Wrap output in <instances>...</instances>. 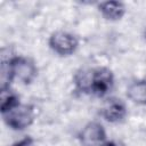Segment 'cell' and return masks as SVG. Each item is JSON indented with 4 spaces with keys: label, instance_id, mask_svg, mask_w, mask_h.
Segmentation results:
<instances>
[{
    "label": "cell",
    "instance_id": "4",
    "mask_svg": "<svg viewBox=\"0 0 146 146\" xmlns=\"http://www.w3.org/2000/svg\"><path fill=\"white\" fill-rule=\"evenodd\" d=\"M48 46L56 55L60 57H68L78 50L79 38L72 32L58 30L50 34Z\"/></svg>",
    "mask_w": 146,
    "mask_h": 146
},
{
    "label": "cell",
    "instance_id": "11",
    "mask_svg": "<svg viewBox=\"0 0 146 146\" xmlns=\"http://www.w3.org/2000/svg\"><path fill=\"white\" fill-rule=\"evenodd\" d=\"M105 146H125V145L121 141H117V140H108L105 144Z\"/></svg>",
    "mask_w": 146,
    "mask_h": 146
},
{
    "label": "cell",
    "instance_id": "5",
    "mask_svg": "<svg viewBox=\"0 0 146 146\" xmlns=\"http://www.w3.org/2000/svg\"><path fill=\"white\" fill-rule=\"evenodd\" d=\"M78 139L82 146H105L108 141L104 125L99 121H89L78 133Z\"/></svg>",
    "mask_w": 146,
    "mask_h": 146
},
{
    "label": "cell",
    "instance_id": "1",
    "mask_svg": "<svg viewBox=\"0 0 146 146\" xmlns=\"http://www.w3.org/2000/svg\"><path fill=\"white\" fill-rule=\"evenodd\" d=\"M73 84L83 95L104 98L114 88V73L106 66L81 67L73 75Z\"/></svg>",
    "mask_w": 146,
    "mask_h": 146
},
{
    "label": "cell",
    "instance_id": "3",
    "mask_svg": "<svg viewBox=\"0 0 146 146\" xmlns=\"http://www.w3.org/2000/svg\"><path fill=\"white\" fill-rule=\"evenodd\" d=\"M1 116L8 128L15 131H23L33 124L35 119V110L34 106L30 104L19 103L9 111L1 113Z\"/></svg>",
    "mask_w": 146,
    "mask_h": 146
},
{
    "label": "cell",
    "instance_id": "2",
    "mask_svg": "<svg viewBox=\"0 0 146 146\" xmlns=\"http://www.w3.org/2000/svg\"><path fill=\"white\" fill-rule=\"evenodd\" d=\"M38 76V66L35 62L26 56L14 55L1 60V88L10 87L14 80L24 84L32 83Z\"/></svg>",
    "mask_w": 146,
    "mask_h": 146
},
{
    "label": "cell",
    "instance_id": "10",
    "mask_svg": "<svg viewBox=\"0 0 146 146\" xmlns=\"http://www.w3.org/2000/svg\"><path fill=\"white\" fill-rule=\"evenodd\" d=\"M11 146H34V140L32 139V137L27 136V137H24L17 141H15Z\"/></svg>",
    "mask_w": 146,
    "mask_h": 146
},
{
    "label": "cell",
    "instance_id": "6",
    "mask_svg": "<svg viewBox=\"0 0 146 146\" xmlns=\"http://www.w3.org/2000/svg\"><path fill=\"white\" fill-rule=\"evenodd\" d=\"M99 114L106 122L117 124L125 121L128 116V107L121 98L107 97L100 107Z\"/></svg>",
    "mask_w": 146,
    "mask_h": 146
},
{
    "label": "cell",
    "instance_id": "8",
    "mask_svg": "<svg viewBox=\"0 0 146 146\" xmlns=\"http://www.w3.org/2000/svg\"><path fill=\"white\" fill-rule=\"evenodd\" d=\"M127 97L135 104L146 106V79L131 82L127 88Z\"/></svg>",
    "mask_w": 146,
    "mask_h": 146
},
{
    "label": "cell",
    "instance_id": "7",
    "mask_svg": "<svg viewBox=\"0 0 146 146\" xmlns=\"http://www.w3.org/2000/svg\"><path fill=\"white\" fill-rule=\"evenodd\" d=\"M100 15L111 22L120 21L125 14V5L121 1H102L97 5Z\"/></svg>",
    "mask_w": 146,
    "mask_h": 146
},
{
    "label": "cell",
    "instance_id": "9",
    "mask_svg": "<svg viewBox=\"0 0 146 146\" xmlns=\"http://www.w3.org/2000/svg\"><path fill=\"white\" fill-rule=\"evenodd\" d=\"M21 103L19 96L11 89V87H5L0 89V112L5 113Z\"/></svg>",
    "mask_w": 146,
    "mask_h": 146
},
{
    "label": "cell",
    "instance_id": "12",
    "mask_svg": "<svg viewBox=\"0 0 146 146\" xmlns=\"http://www.w3.org/2000/svg\"><path fill=\"white\" fill-rule=\"evenodd\" d=\"M145 39H146V32H145Z\"/></svg>",
    "mask_w": 146,
    "mask_h": 146
}]
</instances>
